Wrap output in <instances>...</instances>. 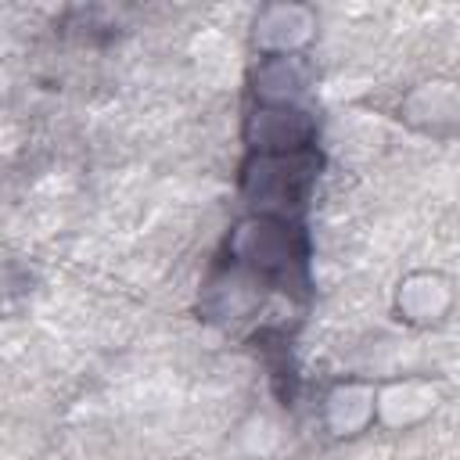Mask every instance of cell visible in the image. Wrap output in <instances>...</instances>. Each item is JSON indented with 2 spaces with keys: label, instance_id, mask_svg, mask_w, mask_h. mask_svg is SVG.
Segmentation results:
<instances>
[{
  "label": "cell",
  "instance_id": "obj_1",
  "mask_svg": "<svg viewBox=\"0 0 460 460\" xmlns=\"http://www.w3.org/2000/svg\"><path fill=\"white\" fill-rule=\"evenodd\" d=\"M223 259L244 266L284 295H309V234L298 219L248 212L226 234Z\"/></svg>",
  "mask_w": 460,
  "mask_h": 460
},
{
  "label": "cell",
  "instance_id": "obj_2",
  "mask_svg": "<svg viewBox=\"0 0 460 460\" xmlns=\"http://www.w3.org/2000/svg\"><path fill=\"white\" fill-rule=\"evenodd\" d=\"M320 169H323V158L316 147L295 151V155H248L241 162L237 187L252 212L298 219L309 205Z\"/></svg>",
  "mask_w": 460,
  "mask_h": 460
},
{
  "label": "cell",
  "instance_id": "obj_3",
  "mask_svg": "<svg viewBox=\"0 0 460 460\" xmlns=\"http://www.w3.org/2000/svg\"><path fill=\"white\" fill-rule=\"evenodd\" d=\"M266 295H270L266 280H259L255 273H248L244 266H237L230 259H219L208 270V277L201 280L198 320H205L212 327H237L266 305Z\"/></svg>",
  "mask_w": 460,
  "mask_h": 460
},
{
  "label": "cell",
  "instance_id": "obj_4",
  "mask_svg": "<svg viewBox=\"0 0 460 460\" xmlns=\"http://www.w3.org/2000/svg\"><path fill=\"white\" fill-rule=\"evenodd\" d=\"M320 122L302 104H252L241 137L248 155H295L316 147Z\"/></svg>",
  "mask_w": 460,
  "mask_h": 460
},
{
  "label": "cell",
  "instance_id": "obj_5",
  "mask_svg": "<svg viewBox=\"0 0 460 460\" xmlns=\"http://www.w3.org/2000/svg\"><path fill=\"white\" fill-rule=\"evenodd\" d=\"M395 119L406 129L438 137V140L460 133V83L435 75V79L410 86L395 104Z\"/></svg>",
  "mask_w": 460,
  "mask_h": 460
},
{
  "label": "cell",
  "instance_id": "obj_6",
  "mask_svg": "<svg viewBox=\"0 0 460 460\" xmlns=\"http://www.w3.org/2000/svg\"><path fill=\"white\" fill-rule=\"evenodd\" d=\"M316 7L298 4V0H277L262 4L252 18V47L259 58L273 54H302L316 40Z\"/></svg>",
  "mask_w": 460,
  "mask_h": 460
},
{
  "label": "cell",
  "instance_id": "obj_7",
  "mask_svg": "<svg viewBox=\"0 0 460 460\" xmlns=\"http://www.w3.org/2000/svg\"><path fill=\"white\" fill-rule=\"evenodd\" d=\"M392 309L406 327H438L456 309V284L442 270H413L395 284Z\"/></svg>",
  "mask_w": 460,
  "mask_h": 460
},
{
  "label": "cell",
  "instance_id": "obj_8",
  "mask_svg": "<svg viewBox=\"0 0 460 460\" xmlns=\"http://www.w3.org/2000/svg\"><path fill=\"white\" fill-rule=\"evenodd\" d=\"M320 424L331 438H356L377 424V385L363 377L334 381L320 402Z\"/></svg>",
  "mask_w": 460,
  "mask_h": 460
},
{
  "label": "cell",
  "instance_id": "obj_9",
  "mask_svg": "<svg viewBox=\"0 0 460 460\" xmlns=\"http://www.w3.org/2000/svg\"><path fill=\"white\" fill-rule=\"evenodd\" d=\"M438 406V385L431 377H395L377 385V424L388 431H410L424 424Z\"/></svg>",
  "mask_w": 460,
  "mask_h": 460
},
{
  "label": "cell",
  "instance_id": "obj_10",
  "mask_svg": "<svg viewBox=\"0 0 460 460\" xmlns=\"http://www.w3.org/2000/svg\"><path fill=\"white\" fill-rule=\"evenodd\" d=\"M313 68L305 54H273L259 58L248 86H252V104H298L309 90Z\"/></svg>",
  "mask_w": 460,
  "mask_h": 460
},
{
  "label": "cell",
  "instance_id": "obj_11",
  "mask_svg": "<svg viewBox=\"0 0 460 460\" xmlns=\"http://www.w3.org/2000/svg\"><path fill=\"white\" fill-rule=\"evenodd\" d=\"M65 29L79 40H111L115 36V14L108 7H72L65 18Z\"/></svg>",
  "mask_w": 460,
  "mask_h": 460
}]
</instances>
